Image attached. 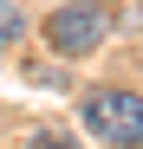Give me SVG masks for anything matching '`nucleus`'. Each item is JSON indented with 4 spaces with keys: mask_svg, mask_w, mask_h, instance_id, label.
<instances>
[{
    "mask_svg": "<svg viewBox=\"0 0 143 149\" xmlns=\"http://www.w3.org/2000/svg\"><path fill=\"white\" fill-rule=\"evenodd\" d=\"M104 33H111V7H104V0H59V7L46 13V45H52L59 58L98 52Z\"/></svg>",
    "mask_w": 143,
    "mask_h": 149,
    "instance_id": "obj_1",
    "label": "nucleus"
},
{
    "mask_svg": "<svg viewBox=\"0 0 143 149\" xmlns=\"http://www.w3.org/2000/svg\"><path fill=\"white\" fill-rule=\"evenodd\" d=\"M33 149H78V143H72L65 130H39V136H33Z\"/></svg>",
    "mask_w": 143,
    "mask_h": 149,
    "instance_id": "obj_3",
    "label": "nucleus"
},
{
    "mask_svg": "<svg viewBox=\"0 0 143 149\" xmlns=\"http://www.w3.org/2000/svg\"><path fill=\"white\" fill-rule=\"evenodd\" d=\"M85 123H91V136H104L117 149H137L143 143V97L137 91H91L85 97Z\"/></svg>",
    "mask_w": 143,
    "mask_h": 149,
    "instance_id": "obj_2",
    "label": "nucleus"
}]
</instances>
